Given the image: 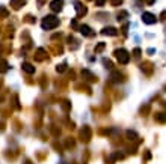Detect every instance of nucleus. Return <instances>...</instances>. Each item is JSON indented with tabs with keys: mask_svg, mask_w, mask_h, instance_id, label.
<instances>
[{
	"mask_svg": "<svg viewBox=\"0 0 166 164\" xmlns=\"http://www.w3.org/2000/svg\"><path fill=\"white\" fill-rule=\"evenodd\" d=\"M56 26H59V18L53 17V15H48V17H45L43 20V29L50 30V29H54Z\"/></svg>",
	"mask_w": 166,
	"mask_h": 164,
	"instance_id": "nucleus-1",
	"label": "nucleus"
},
{
	"mask_svg": "<svg viewBox=\"0 0 166 164\" xmlns=\"http://www.w3.org/2000/svg\"><path fill=\"white\" fill-rule=\"evenodd\" d=\"M115 54H116V59L119 60V63H127V62L130 60V54L125 51V50H116L115 51Z\"/></svg>",
	"mask_w": 166,
	"mask_h": 164,
	"instance_id": "nucleus-2",
	"label": "nucleus"
},
{
	"mask_svg": "<svg viewBox=\"0 0 166 164\" xmlns=\"http://www.w3.org/2000/svg\"><path fill=\"white\" fill-rule=\"evenodd\" d=\"M142 20H143V23H147V24H154V23L157 21L156 15H153V14H149V12H143V14H142Z\"/></svg>",
	"mask_w": 166,
	"mask_h": 164,
	"instance_id": "nucleus-3",
	"label": "nucleus"
},
{
	"mask_svg": "<svg viewBox=\"0 0 166 164\" xmlns=\"http://www.w3.org/2000/svg\"><path fill=\"white\" fill-rule=\"evenodd\" d=\"M62 6H63V2H62V0H53L52 3H50V8H52V11H54V12L62 11Z\"/></svg>",
	"mask_w": 166,
	"mask_h": 164,
	"instance_id": "nucleus-4",
	"label": "nucleus"
},
{
	"mask_svg": "<svg viewBox=\"0 0 166 164\" xmlns=\"http://www.w3.org/2000/svg\"><path fill=\"white\" fill-rule=\"evenodd\" d=\"M101 33H103V35H110V36H115V35L118 33V32H116V29H115V27H104Z\"/></svg>",
	"mask_w": 166,
	"mask_h": 164,
	"instance_id": "nucleus-5",
	"label": "nucleus"
},
{
	"mask_svg": "<svg viewBox=\"0 0 166 164\" xmlns=\"http://www.w3.org/2000/svg\"><path fill=\"white\" fill-rule=\"evenodd\" d=\"M76 11H77V15H79V17H82V15L86 14V8L82 6L80 3H76Z\"/></svg>",
	"mask_w": 166,
	"mask_h": 164,
	"instance_id": "nucleus-6",
	"label": "nucleus"
},
{
	"mask_svg": "<svg viewBox=\"0 0 166 164\" xmlns=\"http://www.w3.org/2000/svg\"><path fill=\"white\" fill-rule=\"evenodd\" d=\"M80 32L83 35H86V36H91L92 32H91V27L89 26H80Z\"/></svg>",
	"mask_w": 166,
	"mask_h": 164,
	"instance_id": "nucleus-7",
	"label": "nucleus"
},
{
	"mask_svg": "<svg viewBox=\"0 0 166 164\" xmlns=\"http://www.w3.org/2000/svg\"><path fill=\"white\" fill-rule=\"evenodd\" d=\"M24 2H26V0H12L11 3H12V6L15 9H20L23 5H24Z\"/></svg>",
	"mask_w": 166,
	"mask_h": 164,
	"instance_id": "nucleus-8",
	"label": "nucleus"
},
{
	"mask_svg": "<svg viewBox=\"0 0 166 164\" xmlns=\"http://www.w3.org/2000/svg\"><path fill=\"white\" fill-rule=\"evenodd\" d=\"M23 69L26 71V72H29V74H32V72H35V68L30 65V63H23Z\"/></svg>",
	"mask_w": 166,
	"mask_h": 164,
	"instance_id": "nucleus-9",
	"label": "nucleus"
},
{
	"mask_svg": "<svg viewBox=\"0 0 166 164\" xmlns=\"http://www.w3.org/2000/svg\"><path fill=\"white\" fill-rule=\"evenodd\" d=\"M6 15H8V11L3 8V6H0V18H2V17H6Z\"/></svg>",
	"mask_w": 166,
	"mask_h": 164,
	"instance_id": "nucleus-10",
	"label": "nucleus"
},
{
	"mask_svg": "<svg viewBox=\"0 0 166 164\" xmlns=\"http://www.w3.org/2000/svg\"><path fill=\"white\" fill-rule=\"evenodd\" d=\"M123 3V0H112V5L113 6H118V5H121Z\"/></svg>",
	"mask_w": 166,
	"mask_h": 164,
	"instance_id": "nucleus-11",
	"label": "nucleus"
},
{
	"mask_svg": "<svg viewBox=\"0 0 166 164\" xmlns=\"http://www.w3.org/2000/svg\"><path fill=\"white\" fill-rule=\"evenodd\" d=\"M104 2H106V0H95V5H97V6H103V5H104Z\"/></svg>",
	"mask_w": 166,
	"mask_h": 164,
	"instance_id": "nucleus-12",
	"label": "nucleus"
},
{
	"mask_svg": "<svg viewBox=\"0 0 166 164\" xmlns=\"http://www.w3.org/2000/svg\"><path fill=\"white\" fill-rule=\"evenodd\" d=\"M103 47H104V44H100V45L97 47V51H100V50H103Z\"/></svg>",
	"mask_w": 166,
	"mask_h": 164,
	"instance_id": "nucleus-13",
	"label": "nucleus"
},
{
	"mask_svg": "<svg viewBox=\"0 0 166 164\" xmlns=\"http://www.w3.org/2000/svg\"><path fill=\"white\" fill-rule=\"evenodd\" d=\"M145 2H147L148 5H153V3H154V0H145Z\"/></svg>",
	"mask_w": 166,
	"mask_h": 164,
	"instance_id": "nucleus-14",
	"label": "nucleus"
}]
</instances>
